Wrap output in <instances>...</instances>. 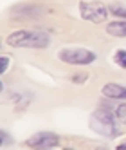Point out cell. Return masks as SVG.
Wrapping results in <instances>:
<instances>
[{
  "label": "cell",
  "mask_w": 126,
  "mask_h": 150,
  "mask_svg": "<svg viewBox=\"0 0 126 150\" xmlns=\"http://www.w3.org/2000/svg\"><path fill=\"white\" fill-rule=\"evenodd\" d=\"M49 35L41 33V31H31V29H22V31H15L6 38V44L11 47L18 49H45L49 45Z\"/></svg>",
  "instance_id": "1"
},
{
  "label": "cell",
  "mask_w": 126,
  "mask_h": 150,
  "mask_svg": "<svg viewBox=\"0 0 126 150\" xmlns=\"http://www.w3.org/2000/svg\"><path fill=\"white\" fill-rule=\"evenodd\" d=\"M117 117L113 116V112L106 109H99L90 116V128L96 134L104 136V137H117L119 136V128H117Z\"/></svg>",
  "instance_id": "2"
},
{
  "label": "cell",
  "mask_w": 126,
  "mask_h": 150,
  "mask_svg": "<svg viewBox=\"0 0 126 150\" xmlns=\"http://www.w3.org/2000/svg\"><path fill=\"white\" fill-rule=\"evenodd\" d=\"M58 58L63 63L69 65H90L96 62V52H92L90 49H83V47H65L60 51Z\"/></svg>",
  "instance_id": "3"
},
{
  "label": "cell",
  "mask_w": 126,
  "mask_h": 150,
  "mask_svg": "<svg viewBox=\"0 0 126 150\" xmlns=\"http://www.w3.org/2000/svg\"><path fill=\"white\" fill-rule=\"evenodd\" d=\"M108 7L101 2H92V0H83L79 4V15L92 24H101L108 16Z\"/></svg>",
  "instance_id": "4"
},
{
  "label": "cell",
  "mask_w": 126,
  "mask_h": 150,
  "mask_svg": "<svg viewBox=\"0 0 126 150\" xmlns=\"http://www.w3.org/2000/svg\"><path fill=\"white\" fill-rule=\"evenodd\" d=\"M60 143V137L52 132H36L27 139V146L31 148H52Z\"/></svg>",
  "instance_id": "5"
},
{
  "label": "cell",
  "mask_w": 126,
  "mask_h": 150,
  "mask_svg": "<svg viewBox=\"0 0 126 150\" xmlns=\"http://www.w3.org/2000/svg\"><path fill=\"white\" fill-rule=\"evenodd\" d=\"M104 98H110V100H126V87L119 83H106L104 87L101 89Z\"/></svg>",
  "instance_id": "6"
},
{
  "label": "cell",
  "mask_w": 126,
  "mask_h": 150,
  "mask_svg": "<svg viewBox=\"0 0 126 150\" xmlns=\"http://www.w3.org/2000/svg\"><path fill=\"white\" fill-rule=\"evenodd\" d=\"M106 33L115 38H126V20H119V22H112L106 25Z\"/></svg>",
  "instance_id": "7"
},
{
  "label": "cell",
  "mask_w": 126,
  "mask_h": 150,
  "mask_svg": "<svg viewBox=\"0 0 126 150\" xmlns=\"http://www.w3.org/2000/svg\"><path fill=\"white\" fill-rule=\"evenodd\" d=\"M108 11L113 15V16H119V18H124L126 20V6L124 4H112L108 7Z\"/></svg>",
  "instance_id": "8"
},
{
  "label": "cell",
  "mask_w": 126,
  "mask_h": 150,
  "mask_svg": "<svg viewBox=\"0 0 126 150\" xmlns=\"http://www.w3.org/2000/svg\"><path fill=\"white\" fill-rule=\"evenodd\" d=\"M113 62L117 63L121 69H126V51L121 49V51L115 52V54H113Z\"/></svg>",
  "instance_id": "9"
},
{
  "label": "cell",
  "mask_w": 126,
  "mask_h": 150,
  "mask_svg": "<svg viewBox=\"0 0 126 150\" xmlns=\"http://www.w3.org/2000/svg\"><path fill=\"white\" fill-rule=\"evenodd\" d=\"M115 117H117L121 123L126 125V103H121L117 109H115Z\"/></svg>",
  "instance_id": "10"
},
{
  "label": "cell",
  "mask_w": 126,
  "mask_h": 150,
  "mask_svg": "<svg viewBox=\"0 0 126 150\" xmlns=\"http://www.w3.org/2000/svg\"><path fill=\"white\" fill-rule=\"evenodd\" d=\"M87 78H88V74H74V76H70V81L83 83V81H87Z\"/></svg>",
  "instance_id": "11"
},
{
  "label": "cell",
  "mask_w": 126,
  "mask_h": 150,
  "mask_svg": "<svg viewBox=\"0 0 126 150\" xmlns=\"http://www.w3.org/2000/svg\"><path fill=\"white\" fill-rule=\"evenodd\" d=\"M7 67H9V58L2 56V58H0V74H4L7 71Z\"/></svg>",
  "instance_id": "12"
},
{
  "label": "cell",
  "mask_w": 126,
  "mask_h": 150,
  "mask_svg": "<svg viewBox=\"0 0 126 150\" xmlns=\"http://www.w3.org/2000/svg\"><path fill=\"white\" fill-rule=\"evenodd\" d=\"M7 143V132H2V145Z\"/></svg>",
  "instance_id": "13"
},
{
  "label": "cell",
  "mask_w": 126,
  "mask_h": 150,
  "mask_svg": "<svg viewBox=\"0 0 126 150\" xmlns=\"http://www.w3.org/2000/svg\"><path fill=\"white\" fill-rule=\"evenodd\" d=\"M124 148H126V141H123V143L117 146V150H124Z\"/></svg>",
  "instance_id": "14"
}]
</instances>
